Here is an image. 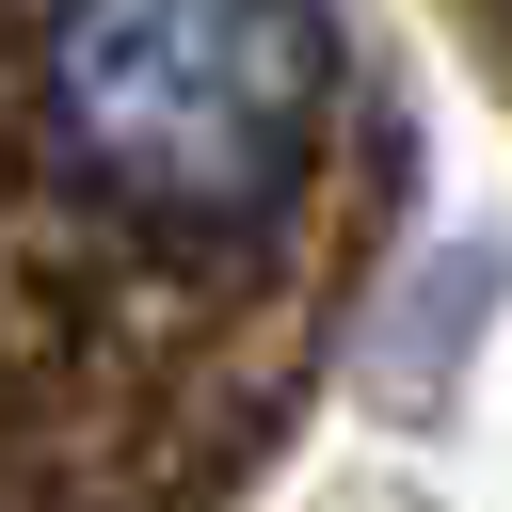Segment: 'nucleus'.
Returning <instances> with one entry per match:
<instances>
[{"label": "nucleus", "instance_id": "f257e3e1", "mask_svg": "<svg viewBox=\"0 0 512 512\" xmlns=\"http://www.w3.org/2000/svg\"><path fill=\"white\" fill-rule=\"evenodd\" d=\"M48 128L144 224H256L320 128V32L304 0H64Z\"/></svg>", "mask_w": 512, "mask_h": 512}]
</instances>
